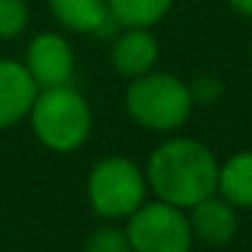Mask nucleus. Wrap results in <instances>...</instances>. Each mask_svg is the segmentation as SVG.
I'll list each match as a JSON object with an SVG mask.
<instances>
[{"label": "nucleus", "mask_w": 252, "mask_h": 252, "mask_svg": "<svg viewBox=\"0 0 252 252\" xmlns=\"http://www.w3.org/2000/svg\"><path fill=\"white\" fill-rule=\"evenodd\" d=\"M218 171L220 166L205 144L168 139L154 149L144 173L156 200L186 210L218 193Z\"/></svg>", "instance_id": "f257e3e1"}, {"label": "nucleus", "mask_w": 252, "mask_h": 252, "mask_svg": "<svg viewBox=\"0 0 252 252\" xmlns=\"http://www.w3.org/2000/svg\"><path fill=\"white\" fill-rule=\"evenodd\" d=\"M37 141L55 154H72L92 136V106L72 84L40 89L28 114Z\"/></svg>", "instance_id": "f03ea898"}, {"label": "nucleus", "mask_w": 252, "mask_h": 252, "mask_svg": "<svg viewBox=\"0 0 252 252\" xmlns=\"http://www.w3.org/2000/svg\"><path fill=\"white\" fill-rule=\"evenodd\" d=\"M124 104L134 124L161 134L181 129L195 106L188 84L168 72H149L131 79Z\"/></svg>", "instance_id": "7ed1b4c3"}, {"label": "nucleus", "mask_w": 252, "mask_h": 252, "mask_svg": "<svg viewBox=\"0 0 252 252\" xmlns=\"http://www.w3.org/2000/svg\"><path fill=\"white\" fill-rule=\"evenodd\" d=\"M146 173L126 156L101 158L87 178V198L99 218H129L146 203Z\"/></svg>", "instance_id": "20e7f679"}, {"label": "nucleus", "mask_w": 252, "mask_h": 252, "mask_svg": "<svg viewBox=\"0 0 252 252\" xmlns=\"http://www.w3.org/2000/svg\"><path fill=\"white\" fill-rule=\"evenodd\" d=\"M126 235L131 252H190L193 247L188 215L163 200L144 203L131 213Z\"/></svg>", "instance_id": "39448f33"}, {"label": "nucleus", "mask_w": 252, "mask_h": 252, "mask_svg": "<svg viewBox=\"0 0 252 252\" xmlns=\"http://www.w3.org/2000/svg\"><path fill=\"white\" fill-rule=\"evenodd\" d=\"M23 64L30 72L37 89H50V87L72 84L74 69H77V57H74V50L67 37L47 30L30 40Z\"/></svg>", "instance_id": "423d86ee"}, {"label": "nucleus", "mask_w": 252, "mask_h": 252, "mask_svg": "<svg viewBox=\"0 0 252 252\" xmlns=\"http://www.w3.org/2000/svg\"><path fill=\"white\" fill-rule=\"evenodd\" d=\"M37 84L18 60H0V131L28 119L37 96Z\"/></svg>", "instance_id": "0eeeda50"}, {"label": "nucleus", "mask_w": 252, "mask_h": 252, "mask_svg": "<svg viewBox=\"0 0 252 252\" xmlns=\"http://www.w3.org/2000/svg\"><path fill=\"white\" fill-rule=\"evenodd\" d=\"M158 60V42L146 28H121L111 42V64L114 69L126 77L136 79L154 72Z\"/></svg>", "instance_id": "6e6552de"}, {"label": "nucleus", "mask_w": 252, "mask_h": 252, "mask_svg": "<svg viewBox=\"0 0 252 252\" xmlns=\"http://www.w3.org/2000/svg\"><path fill=\"white\" fill-rule=\"evenodd\" d=\"M50 13L57 18V23L72 32L79 35H94V37H114L116 23L109 15L106 0H47Z\"/></svg>", "instance_id": "1a4fd4ad"}, {"label": "nucleus", "mask_w": 252, "mask_h": 252, "mask_svg": "<svg viewBox=\"0 0 252 252\" xmlns=\"http://www.w3.org/2000/svg\"><path fill=\"white\" fill-rule=\"evenodd\" d=\"M188 210H190L188 222H190L193 240H200L210 247H222L235 237L237 215H235V205H230L225 198L210 195Z\"/></svg>", "instance_id": "9d476101"}, {"label": "nucleus", "mask_w": 252, "mask_h": 252, "mask_svg": "<svg viewBox=\"0 0 252 252\" xmlns=\"http://www.w3.org/2000/svg\"><path fill=\"white\" fill-rule=\"evenodd\" d=\"M218 190L230 205L252 208V151H240L220 166Z\"/></svg>", "instance_id": "9b49d317"}, {"label": "nucleus", "mask_w": 252, "mask_h": 252, "mask_svg": "<svg viewBox=\"0 0 252 252\" xmlns=\"http://www.w3.org/2000/svg\"><path fill=\"white\" fill-rule=\"evenodd\" d=\"M106 5L119 28L151 30L171 13L173 0H106Z\"/></svg>", "instance_id": "f8f14e48"}, {"label": "nucleus", "mask_w": 252, "mask_h": 252, "mask_svg": "<svg viewBox=\"0 0 252 252\" xmlns=\"http://www.w3.org/2000/svg\"><path fill=\"white\" fill-rule=\"evenodd\" d=\"M30 10L25 0H0V40L20 37L28 30Z\"/></svg>", "instance_id": "ddd939ff"}, {"label": "nucleus", "mask_w": 252, "mask_h": 252, "mask_svg": "<svg viewBox=\"0 0 252 252\" xmlns=\"http://www.w3.org/2000/svg\"><path fill=\"white\" fill-rule=\"evenodd\" d=\"M84 252H131V242H129L126 230H119L114 225H104V227H96L87 237Z\"/></svg>", "instance_id": "4468645a"}, {"label": "nucleus", "mask_w": 252, "mask_h": 252, "mask_svg": "<svg viewBox=\"0 0 252 252\" xmlns=\"http://www.w3.org/2000/svg\"><path fill=\"white\" fill-rule=\"evenodd\" d=\"M188 89H190L193 104L210 106V104L220 101V96H222V92H225V84H222L220 77H215V74H200V77H195V79L188 84Z\"/></svg>", "instance_id": "2eb2a0df"}, {"label": "nucleus", "mask_w": 252, "mask_h": 252, "mask_svg": "<svg viewBox=\"0 0 252 252\" xmlns=\"http://www.w3.org/2000/svg\"><path fill=\"white\" fill-rule=\"evenodd\" d=\"M227 3H230V8H232L237 15L252 18V0H227Z\"/></svg>", "instance_id": "dca6fc26"}, {"label": "nucleus", "mask_w": 252, "mask_h": 252, "mask_svg": "<svg viewBox=\"0 0 252 252\" xmlns=\"http://www.w3.org/2000/svg\"><path fill=\"white\" fill-rule=\"evenodd\" d=\"M250 57H252V47H250Z\"/></svg>", "instance_id": "f3484780"}]
</instances>
